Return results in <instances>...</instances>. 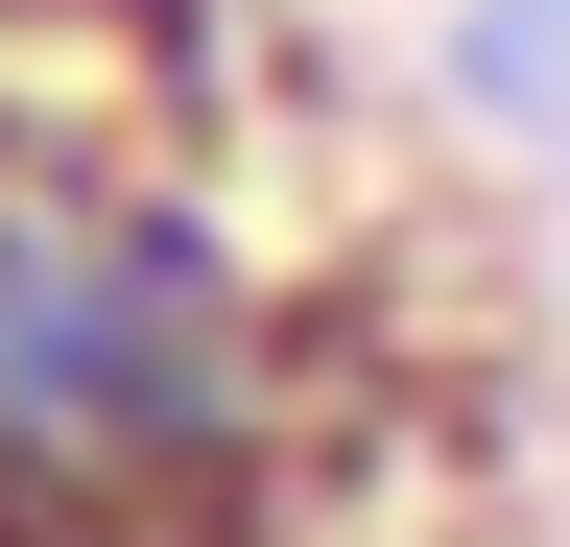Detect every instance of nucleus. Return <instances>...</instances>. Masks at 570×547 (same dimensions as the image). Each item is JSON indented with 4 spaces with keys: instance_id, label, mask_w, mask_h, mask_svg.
Returning <instances> with one entry per match:
<instances>
[{
    "instance_id": "f03ea898",
    "label": "nucleus",
    "mask_w": 570,
    "mask_h": 547,
    "mask_svg": "<svg viewBox=\"0 0 570 547\" xmlns=\"http://www.w3.org/2000/svg\"><path fill=\"white\" fill-rule=\"evenodd\" d=\"M428 119L523 215H570V0H428Z\"/></svg>"
},
{
    "instance_id": "f257e3e1",
    "label": "nucleus",
    "mask_w": 570,
    "mask_h": 547,
    "mask_svg": "<svg viewBox=\"0 0 570 547\" xmlns=\"http://www.w3.org/2000/svg\"><path fill=\"white\" fill-rule=\"evenodd\" d=\"M333 452V310L238 167L0 72V547H285Z\"/></svg>"
}]
</instances>
